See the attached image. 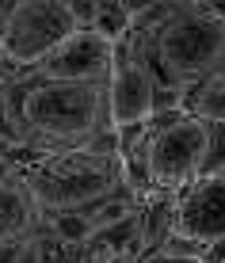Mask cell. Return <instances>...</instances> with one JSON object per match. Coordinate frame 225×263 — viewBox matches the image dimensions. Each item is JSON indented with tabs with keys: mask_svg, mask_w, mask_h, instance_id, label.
Here are the masks:
<instances>
[{
	"mask_svg": "<svg viewBox=\"0 0 225 263\" xmlns=\"http://www.w3.org/2000/svg\"><path fill=\"white\" fill-rule=\"evenodd\" d=\"M15 145V126H12V107H8V84L0 80V149Z\"/></svg>",
	"mask_w": 225,
	"mask_h": 263,
	"instance_id": "10",
	"label": "cell"
},
{
	"mask_svg": "<svg viewBox=\"0 0 225 263\" xmlns=\"http://www.w3.org/2000/svg\"><path fill=\"white\" fill-rule=\"evenodd\" d=\"M202 4L210 8V15H214V20H221V23H225V0H202Z\"/></svg>",
	"mask_w": 225,
	"mask_h": 263,
	"instance_id": "12",
	"label": "cell"
},
{
	"mask_svg": "<svg viewBox=\"0 0 225 263\" xmlns=\"http://www.w3.org/2000/svg\"><path fill=\"white\" fill-rule=\"evenodd\" d=\"M65 8H69V15H73L77 31H88V27H92V20H96L100 0H65Z\"/></svg>",
	"mask_w": 225,
	"mask_h": 263,
	"instance_id": "11",
	"label": "cell"
},
{
	"mask_svg": "<svg viewBox=\"0 0 225 263\" xmlns=\"http://www.w3.org/2000/svg\"><path fill=\"white\" fill-rule=\"evenodd\" d=\"M206 126H210V149H206L202 176H218V172H225V122H206Z\"/></svg>",
	"mask_w": 225,
	"mask_h": 263,
	"instance_id": "9",
	"label": "cell"
},
{
	"mask_svg": "<svg viewBox=\"0 0 225 263\" xmlns=\"http://www.w3.org/2000/svg\"><path fill=\"white\" fill-rule=\"evenodd\" d=\"M176 237L199 244L225 237V176H202L176 195Z\"/></svg>",
	"mask_w": 225,
	"mask_h": 263,
	"instance_id": "5",
	"label": "cell"
},
{
	"mask_svg": "<svg viewBox=\"0 0 225 263\" xmlns=\"http://www.w3.org/2000/svg\"><path fill=\"white\" fill-rule=\"evenodd\" d=\"M77 31L65 0H15L8 15L0 53L15 65V72H34L69 34Z\"/></svg>",
	"mask_w": 225,
	"mask_h": 263,
	"instance_id": "3",
	"label": "cell"
},
{
	"mask_svg": "<svg viewBox=\"0 0 225 263\" xmlns=\"http://www.w3.org/2000/svg\"><path fill=\"white\" fill-rule=\"evenodd\" d=\"M115 69V46L96 31H73L58 50L42 61L39 77L65 80V84H107Z\"/></svg>",
	"mask_w": 225,
	"mask_h": 263,
	"instance_id": "4",
	"label": "cell"
},
{
	"mask_svg": "<svg viewBox=\"0 0 225 263\" xmlns=\"http://www.w3.org/2000/svg\"><path fill=\"white\" fill-rule=\"evenodd\" d=\"M46 214H42L39 198L20 168L8 179H0V248L4 244H27L42 229Z\"/></svg>",
	"mask_w": 225,
	"mask_h": 263,
	"instance_id": "7",
	"label": "cell"
},
{
	"mask_svg": "<svg viewBox=\"0 0 225 263\" xmlns=\"http://www.w3.org/2000/svg\"><path fill=\"white\" fill-rule=\"evenodd\" d=\"M145 263H199V259H168V256H153V259H145Z\"/></svg>",
	"mask_w": 225,
	"mask_h": 263,
	"instance_id": "14",
	"label": "cell"
},
{
	"mask_svg": "<svg viewBox=\"0 0 225 263\" xmlns=\"http://www.w3.org/2000/svg\"><path fill=\"white\" fill-rule=\"evenodd\" d=\"M8 107H12L15 145L0 153L15 168H27L53 153L84 149L111 130L107 84H65L39 72H23L8 84Z\"/></svg>",
	"mask_w": 225,
	"mask_h": 263,
	"instance_id": "1",
	"label": "cell"
},
{
	"mask_svg": "<svg viewBox=\"0 0 225 263\" xmlns=\"http://www.w3.org/2000/svg\"><path fill=\"white\" fill-rule=\"evenodd\" d=\"M176 233V195H145L138 206V244L141 256H157Z\"/></svg>",
	"mask_w": 225,
	"mask_h": 263,
	"instance_id": "8",
	"label": "cell"
},
{
	"mask_svg": "<svg viewBox=\"0 0 225 263\" xmlns=\"http://www.w3.org/2000/svg\"><path fill=\"white\" fill-rule=\"evenodd\" d=\"M39 198L42 214H77L84 206H96L100 198L126 187L119 164V134L107 130L84 149L53 153L34 164L20 168Z\"/></svg>",
	"mask_w": 225,
	"mask_h": 263,
	"instance_id": "2",
	"label": "cell"
},
{
	"mask_svg": "<svg viewBox=\"0 0 225 263\" xmlns=\"http://www.w3.org/2000/svg\"><path fill=\"white\" fill-rule=\"evenodd\" d=\"M153 92H157V84L149 80V72L115 50V69H111V80H107V122H111V130L149 122Z\"/></svg>",
	"mask_w": 225,
	"mask_h": 263,
	"instance_id": "6",
	"label": "cell"
},
{
	"mask_svg": "<svg viewBox=\"0 0 225 263\" xmlns=\"http://www.w3.org/2000/svg\"><path fill=\"white\" fill-rule=\"evenodd\" d=\"M69 263H80V259H77V256H73V259H69Z\"/></svg>",
	"mask_w": 225,
	"mask_h": 263,
	"instance_id": "15",
	"label": "cell"
},
{
	"mask_svg": "<svg viewBox=\"0 0 225 263\" xmlns=\"http://www.w3.org/2000/svg\"><path fill=\"white\" fill-rule=\"evenodd\" d=\"M218 176H225V172H218Z\"/></svg>",
	"mask_w": 225,
	"mask_h": 263,
	"instance_id": "16",
	"label": "cell"
},
{
	"mask_svg": "<svg viewBox=\"0 0 225 263\" xmlns=\"http://www.w3.org/2000/svg\"><path fill=\"white\" fill-rule=\"evenodd\" d=\"M12 4H15V0H0V39H4V27H8V15H12Z\"/></svg>",
	"mask_w": 225,
	"mask_h": 263,
	"instance_id": "13",
	"label": "cell"
}]
</instances>
